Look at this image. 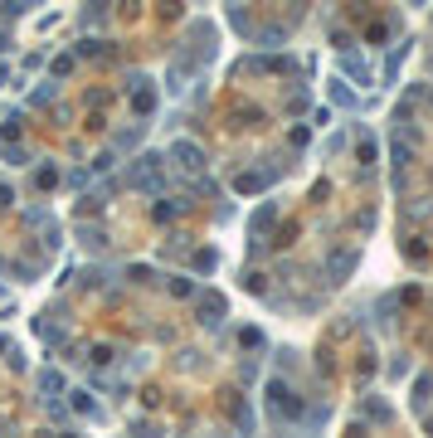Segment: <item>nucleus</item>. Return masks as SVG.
I'll use <instances>...</instances> for the list:
<instances>
[{"label":"nucleus","instance_id":"nucleus-1","mask_svg":"<svg viewBox=\"0 0 433 438\" xmlns=\"http://www.w3.org/2000/svg\"><path fill=\"white\" fill-rule=\"evenodd\" d=\"M273 414H278V419H302L307 409H302V400H297L288 385H273Z\"/></svg>","mask_w":433,"mask_h":438},{"label":"nucleus","instance_id":"nucleus-2","mask_svg":"<svg viewBox=\"0 0 433 438\" xmlns=\"http://www.w3.org/2000/svg\"><path fill=\"white\" fill-rule=\"evenodd\" d=\"M273 176H278L273 166H263V171H239V176H234V190H239V195H253V190H263V185H273Z\"/></svg>","mask_w":433,"mask_h":438},{"label":"nucleus","instance_id":"nucleus-3","mask_svg":"<svg viewBox=\"0 0 433 438\" xmlns=\"http://www.w3.org/2000/svg\"><path fill=\"white\" fill-rule=\"evenodd\" d=\"M176 156H180L185 171H200V166H204V151H200L195 141H176Z\"/></svg>","mask_w":433,"mask_h":438},{"label":"nucleus","instance_id":"nucleus-4","mask_svg":"<svg viewBox=\"0 0 433 438\" xmlns=\"http://www.w3.org/2000/svg\"><path fill=\"white\" fill-rule=\"evenodd\" d=\"M355 268V253H331V263H327V273H331V283H346V273Z\"/></svg>","mask_w":433,"mask_h":438},{"label":"nucleus","instance_id":"nucleus-5","mask_svg":"<svg viewBox=\"0 0 433 438\" xmlns=\"http://www.w3.org/2000/svg\"><path fill=\"white\" fill-rule=\"evenodd\" d=\"M39 390H44V400H59V395H64V375H59V370H44V375H39Z\"/></svg>","mask_w":433,"mask_h":438},{"label":"nucleus","instance_id":"nucleus-6","mask_svg":"<svg viewBox=\"0 0 433 438\" xmlns=\"http://www.w3.org/2000/svg\"><path fill=\"white\" fill-rule=\"evenodd\" d=\"M341 69H346V73H355V78H360V83H370V64H365V59H360V54H351V49H346V54H341Z\"/></svg>","mask_w":433,"mask_h":438},{"label":"nucleus","instance_id":"nucleus-7","mask_svg":"<svg viewBox=\"0 0 433 438\" xmlns=\"http://www.w3.org/2000/svg\"><path fill=\"white\" fill-rule=\"evenodd\" d=\"M331 102H336V107H360V97H355V93H351V88H346L341 78L331 83Z\"/></svg>","mask_w":433,"mask_h":438},{"label":"nucleus","instance_id":"nucleus-8","mask_svg":"<svg viewBox=\"0 0 433 438\" xmlns=\"http://www.w3.org/2000/svg\"><path fill=\"white\" fill-rule=\"evenodd\" d=\"M200 312H209V316H204L209 326H214V321H220V316H224V302H220V292H209V297L200 302Z\"/></svg>","mask_w":433,"mask_h":438},{"label":"nucleus","instance_id":"nucleus-9","mask_svg":"<svg viewBox=\"0 0 433 438\" xmlns=\"http://www.w3.org/2000/svg\"><path fill=\"white\" fill-rule=\"evenodd\" d=\"M273 214H278V205H273V200H268V205H263V209L253 214V234H263L268 224H273Z\"/></svg>","mask_w":433,"mask_h":438},{"label":"nucleus","instance_id":"nucleus-10","mask_svg":"<svg viewBox=\"0 0 433 438\" xmlns=\"http://www.w3.org/2000/svg\"><path fill=\"white\" fill-rule=\"evenodd\" d=\"M73 69V54H59V59H54V78H64Z\"/></svg>","mask_w":433,"mask_h":438},{"label":"nucleus","instance_id":"nucleus-11","mask_svg":"<svg viewBox=\"0 0 433 438\" xmlns=\"http://www.w3.org/2000/svg\"><path fill=\"white\" fill-rule=\"evenodd\" d=\"M141 141V127H132V132H117V146H137Z\"/></svg>","mask_w":433,"mask_h":438},{"label":"nucleus","instance_id":"nucleus-12","mask_svg":"<svg viewBox=\"0 0 433 438\" xmlns=\"http://www.w3.org/2000/svg\"><path fill=\"white\" fill-rule=\"evenodd\" d=\"M195 268H204V273H209V268H214V253H209V249H200V253H195Z\"/></svg>","mask_w":433,"mask_h":438},{"label":"nucleus","instance_id":"nucleus-13","mask_svg":"<svg viewBox=\"0 0 433 438\" xmlns=\"http://www.w3.org/2000/svg\"><path fill=\"white\" fill-rule=\"evenodd\" d=\"M171 292H176V297H190V292H195V288H190V283H185V278H171Z\"/></svg>","mask_w":433,"mask_h":438},{"label":"nucleus","instance_id":"nucleus-14","mask_svg":"<svg viewBox=\"0 0 433 438\" xmlns=\"http://www.w3.org/2000/svg\"><path fill=\"white\" fill-rule=\"evenodd\" d=\"M73 409H83V414H97V404H93L88 395H73Z\"/></svg>","mask_w":433,"mask_h":438}]
</instances>
